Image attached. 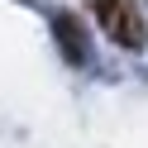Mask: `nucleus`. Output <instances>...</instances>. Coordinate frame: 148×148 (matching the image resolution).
Masks as SVG:
<instances>
[{"instance_id": "nucleus-1", "label": "nucleus", "mask_w": 148, "mask_h": 148, "mask_svg": "<svg viewBox=\"0 0 148 148\" xmlns=\"http://www.w3.org/2000/svg\"><path fill=\"white\" fill-rule=\"evenodd\" d=\"M91 10H96L100 29L119 43V48H143V14H138L134 0H91Z\"/></svg>"}, {"instance_id": "nucleus-2", "label": "nucleus", "mask_w": 148, "mask_h": 148, "mask_svg": "<svg viewBox=\"0 0 148 148\" xmlns=\"http://www.w3.org/2000/svg\"><path fill=\"white\" fill-rule=\"evenodd\" d=\"M53 34H58V48H62V58H67L72 67H86V62H91V43H86V24H81V19H77L72 10L53 14Z\"/></svg>"}]
</instances>
